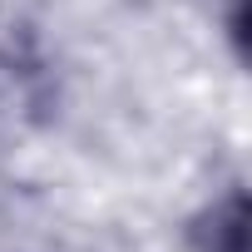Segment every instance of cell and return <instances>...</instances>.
<instances>
[{
	"mask_svg": "<svg viewBox=\"0 0 252 252\" xmlns=\"http://www.w3.org/2000/svg\"><path fill=\"white\" fill-rule=\"evenodd\" d=\"M188 252H247V193L232 183L188 218Z\"/></svg>",
	"mask_w": 252,
	"mask_h": 252,
	"instance_id": "cell-1",
	"label": "cell"
}]
</instances>
